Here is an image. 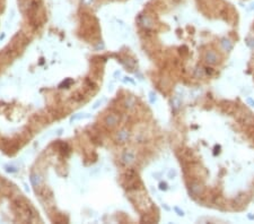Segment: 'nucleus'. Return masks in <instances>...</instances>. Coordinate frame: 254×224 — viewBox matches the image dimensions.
<instances>
[{
    "mask_svg": "<svg viewBox=\"0 0 254 224\" xmlns=\"http://www.w3.org/2000/svg\"><path fill=\"white\" fill-rule=\"evenodd\" d=\"M204 61L208 65H216L219 61V56L213 50H209L204 53Z\"/></svg>",
    "mask_w": 254,
    "mask_h": 224,
    "instance_id": "nucleus-1",
    "label": "nucleus"
},
{
    "mask_svg": "<svg viewBox=\"0 0 254 224\" xmlns=\"http://www.w3.org/2000/svg\"><path fill=\"white\" fill-rule=\"evenodd\" d=\"M190 192L194 195V196H199L203 192V187L200 185V183H192L190 185Z\"/></svg>",
    "mask_w": 254,
    "mask_h": 224,
    "instance_id": "nucleus-2",
    "label": "nucleus"
},
{
    "mask_svg": "<svg viewBox=\"0 0 254 224\" xmlns=\"http://www.w3.org/2000/svg\"><path fill=\"white\" fill-rule=\"evenodd\" d=\"M220 44H222V49L225 51H231L233 50V43L231 42V40H228L226 37H224L222 41H220Z\"/></svg>",
    "mask_w": 254,
    "mask_h": 224,
    "instance_id": "nucleus-3",
    "label": "nucleus"
},
{
    "mask_svg": "<svg viewBox=\"0 0 254 224\" xmlns=\"http://www.w3.org/2000/svg\"><path fill=\"white\" fill-rule=\"evenodd\" d=\"M140 23L142 24V26H145V27H151L152 26V20L148 16H142L141 18H140Z\"/></svg>",
    "mask_w": 254,
    "mask_h": 224,
    "instance_id": "nucleus-4",
    "label": "nucleus"
},
{
    "mask_svg": "<svg viewBox=\"0 0 254 224\" xmlns=\"http://www.w3.org/2000/svg\"><path fill=\"white\" fill-rule=\"evenodd\" d=\"M134 161V155L133 153H125L124 156H123V162H124L125 164H130L132 163Z\"/></svg>",
    "mask_w": 254,
    "mask_h": 224,
    "instance_id": "nucleus-5",
    "label": "nucleus"
},
{
    "mask_svg": "<svg viewBox=\"0 0 254 224\" xmlns=\"http://www.w3.org/2000/svg\"><path fill=\"white\" fill-rule=\"evenodd\" d=\"M128 138H129V132H128V131L123 130L119 134V139H120L121 142H125Z\"/></svg>",
    "mask_w": 254,
    "mask_h": 224,
    "instance_id": "nucleus-6",
    "label": "nucleus"
},
{
    "mask_svg": "<svg viewBox=\"0 0 254 224\" xmlns=\"http://www.w3.org/2000/svg\"><path fill=\"white\" fill-rule=\"evenodd\" d=\"M109 120H110V122H111L110 125H112V126H113V125H115L116 121H118V118L114 117V116H110V118H109Z\"/></svg>",
    "mask_w": 254,
    "mask_h": 224,
    "instance_id": "nucleus-7",
    "label": "nucleus"
},
{
    "mask_svg": "<svg viewBox=\"0 0 254 224\" xmlns=\"http://www.w3.org/2000/svg\"><path fill=\"white\" fill-rule=\"evenodd\" d=\"M246 102L249 103V105H251V107H254V101L253 100H252V98H247V100H246Z\"/></svg>",
    "mask_w": 254,
    "mask_h": 224,
    "instance_id": "nucleus-8",
    "label": "nucleus"
},
{
    "mask_svg": "<svg viewBox=\"0 0 254 224\" xmlns=\"http://www.w3.org/2000/svg\"><path fill=\"white\" fill-rule=\"evenodd\" d=\"M247 44H249L251 48H253L254 49V40H249V42H247Z\"/></svg>",
    "mask_w": 254,
    "mask_h": 224,
    "instance_id": "nucleus-9",
    "label": "nucleus"
},
{
    "mask_svg": "<svg viewBox=\"0 0 254 224\" xmlns=\"http://www.w3.org/2000/svg\"><path fill=\"white\" fill-rule=\"evenodd\" d=\"M161 189H162V190H165V189H166V183H161Z\"/></svg>",
    "mask_w": 254,
    "mask_h": 224,
    "instance_id": "nucleus-10",
    "label": "nucleus"
}]
</instances>
